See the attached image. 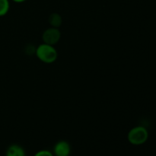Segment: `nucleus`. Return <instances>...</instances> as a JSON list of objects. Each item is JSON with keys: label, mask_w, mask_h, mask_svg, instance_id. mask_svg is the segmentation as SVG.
<instances>
[{"label": "nucleus", "mask_w": 156, "mask_h": 156, "mask_svg": "<svg viewBox=\"0 0 156 156\" xmlns=\"http://www.w3.org/2000/svg\"><path fill=\"white\" fill-rule=\"evenodd\" d=\"M35 53L41 62L48 64L54 62L58 57V53L55 47L44 43L38 46Z\"/></svg>", "instance_id": "f257e3e1"}, {"label": "nucleus", "mask_w": 156, "mask_h": 156, "mask_svg": "<svg viewBox=\"0 0 156 156\" xmlns=\"http://www.w3.org/2000/svg\"><path fill=\"white\" fill-rule=\"evenodd\" d=\"M9 7L10 5L9 0H0V17L4 16L8 13Z\"/></svg>", "instance_id": "0eeeda50"}, {"label": "nucleus", "mask_w": 156, "mask_h": 156, "mask_svg": "<svg viewBox=\"0 0 156 156\" xmlns=\"http://www.w3.org/2000/svg\"><path fill=\"white\" fill-rule=\"evenodd\" d=\"M5 156H26V154L24 149L21 146L13 144L7 149Z\"/></svg>", "instance_id": "39448f33"}, {"label": "nucleus", "mask_w": 156, "mask_h": 156, "mask_svg": "<svg viewBox=\"0 0 156 156\" xmlns=\"http://www.w3.org/2000/svg\"><path fill=\"white\" fill-rule=\"evenodd\" d=\"M34 156H54V155L50 151L44 149V150H41L37 152V153H35V155Z\"/></svg>", "instance_id": "6e6552de"}, {"label": "nucleus", "mask_w": 156, "mask_h": 156, "mask_svg": "<svg viewBox=\"0 0 156 156\" xmlns=\"http://www.w3.org/2000/svg\"><path fill=\"white\" fill-rule=\"evenodd\" d=\"M149 138V132L144 126H138L133 127L128 133L127 139L129 143L134 146L143 145Z\"/></svg>", "instance_id": "f03ea898"}, {"label": "nucleus", "mask_w": 156, "mask_h": 156, "mask_svg": "<svg viewBox=\"0 0 156 156\" xmlns=\"http://www.w3.org/2000/svg\"><path fill=\"white\" fill-rule=\"evenodd\" d=\"M61 37L60 30L56 27H50L43 33L42 39L44 44L54 46L59 41Z\"/></svg>", "instance_id": "7ed1b4c3"}, {"label": "nucleus", "mask_w": 156, "mask_h": 156, "mask_svg": "<svg viewBox=\"0 0 156 156\" xmlns=\"http://www.w3.org/2000/svg\"><path fill=\"white\" fill-rule=\"evenodd\" d=\"M49 23L51 25V27L58 28V27H60L62 23V17L58 13L51 14L50 18H49Z\"/></svg>", "instance_id": "423d86ee"}, {"label": "nucleus", "mask_w": 156, "mask_h": 156, "mask_svg": "<svg viewBox=\"0 0 156 156\" xmlns=\"http://www.w3.org/2000/svg\"><path fill=\"white\" fill-rule=\"evenodd\" d=\"M71 153V146L65 140L57 142L53 147V155L55 156H69Z\"/></svg>", "instance_id": "20e7f679"}, {"label": "nucleus", "mask_w": 156, "mask_h": 156, "mask_svg": "<svg viewBox=\"0 0 156 156\" xmlns=\"http://www.w3.org/2000/svg\"><path fill=\"white\" fill-rule=\"evenodd\" d=\"M12 1H14L15 2H17V3H21V2H25L26 0H12Z\"/></svg>", "instance_id": "1a4fd4ad"}]
</instances>
